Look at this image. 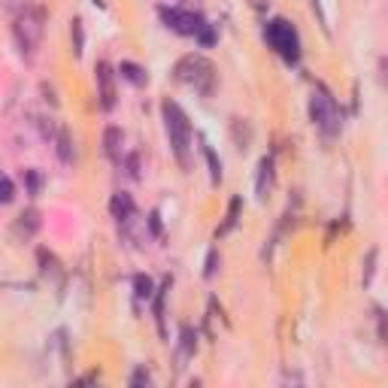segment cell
<instances>
[{"mask_svg": "<svg viewBox=\"0 0 388 388\" xmlns=\"http://www.w3.org/2000/svg\"><path fill=\"white\" fill-rule=\"evenodd\" d=\"M161 116H164V131H167L173 155H176V161H179L182 167H188V152H191V125H188V116L182 112L179 104H173V100H164V104H161Z\"/></svg>", "mask_w": 388, "mask_h": 388, "instance_id": "6da1fadb", "label": "cell"}, {"mask_svg": "<svg viewBox=\"0 0 388 388\" xmlns=\"http://www.w3.org/2000/svg\"><path fill=\"white\" fill-rule=\"evenodd\" d=\"M264 40H267V46L285 61V64H298L301 61V34L291 22H285V18H270L267 28H264Z\"/></svg>", "mask_w": 388, "mask_h": 388, "instance_id": "7a4b0ae2", "label": "cell"}, {"mask_svg": "<svg viewBox=\"0 0 388 388\" xmlns=\"http://www.w3.org/2000/svg\"><path fill=\"white\" fill-rule=\"evenodd\" d=\"M176 79L179 83L191 85L194 91H200V95H212V85H216V70H212V64L207 58L200 55H186L176 64Z\"/></svg>", "mask_w": 388, "mask_h": 388, "instance_id": "3957f363", "label": "cell"}, {"mask_svg": "<svg viewBox=\"0 0 388 388\" xmlns=\"http://www.w3.org/2000/svg\"><path fill=\"white\" fill-rule=\"evenodd\" d=\"M310 119H313V125L319 128L328 140L340 137L343 116H340V109H337L334 97L328 95V91H313V97H310Z\"/></svg>", "mask_w": 388, "mask_h": 388, "instance_id": "277c9868", "label": "cell"}, {"mask_svg": "<svg viewBox=\"0 0 388 388\" xmlns=\"http://www.w3.org/2000/svg\"><path fill=\"white\" fill-rule=\"evenodd\" d=\"M16 43H18V52L25 58H34L37 46H40V37H43V13L40 9H25L22 16L16 18Z\"/></svg>", "mask_w": 388, "mask_h": 388, "instance_id": "5b68a950", "label": "cell"}, {"mask_svg": "<svg viewBox=\"0 0 388 388\" xmlns=\"http://www.w3.org/2000/svg\"><path fill=\"white\" fill-rule=\"evenodd\" d=\"M158 16L170 30H176V34H182V37H194L203 25H207V18L203 16L191 13V9H179V6H161Z\"/></svg>", "mask_w": 388, "mask_h": 388, "instance_id": "8992f818", "label": "cell"}, {"mask_svg": "<svg viewBox=\"0 0 388 388\" xmlns=\"http://www.w3.org/2000/svg\"><path fill=\"white\" fill-rule=\"evenodd\" d=\"M95 73H97V97H100V109L109 112L112 107H116V73H112V67L107 64V61H97Z\"/></svg>", "mask_w": 388, "mask_h": 388, "instance_id": "52a82bcc", "label": "cell"}, {"mask_svg": "<svg viewBox=\"0 0 388 388\" xmlns=\"http://www.w3.org/2000/svg\"><path fill=\"white\" fill-rule=\"evenodd\" d=\"M109 210H112V219H116L121 228H128V224L137 219V203L131 200V194H125V191H119L116 198H112Z\"/></svg>", "mask_w": 388, "mask_h": 388, "instance_id": "ba28073f", "label": "cell"}, {"mask_svg": "<svg viewBox=\"0 0 388 388\" xmlns=\"http://www.w3.org/2000/svg\"><path fill=\"white\" fill-rule=\"evenodd\" d=\"M104 152L112 164H121V158H125V134H121V128L109 125L104 131Z\"/></svg>", "mask_w": 388, "mask_h": 388, "instance_id": "9c48e42d", "label": "cell"}, {"mask_svg": "<svg viewBox=\"0 0 388 388\" xmlns=\"http://www.w3.org/2000/svg\"><path fill=\"white\" fill-rule=\"evenodd\" d=\"M273 188V158L264 155L258 164V182H255V191H258V200H267Z\"/></svg>", "mask_w": 388, "mask_h": 388, "instance_id": "30bf717a", "label": "cell"}, {"mask_svg": "<svg viewBox=\"0 0 388 388\" xmlns=\"http://www.w3.org/2000/svg\"><path fill=\"white\" fill-rule=\"evenodd\" d=\"M119 76L125 79V83L137 85V88L149 83V73H146V70H143L140 64H134V61H121V64H119Z\"/></svg>", "mask_w": 388, "mask_h": 388, "instance_id": "8fae6325", "label": "cell"}, {"mask_svg": "<svg viewBox=\"0 0 388 388\" xmlns=\"http://www.w3.org/2000/svg\"><path fill=\"white\" fill-rule=\"evenodd\" d=\"M203 158H207V164H210L212 186H219V182H222V161L216 158V152H212V146H207V143H203Z\"/></svg>", "mask_w": 388, "mask_h": 388, "instance_id": "7c38bea8", "label": "cell"}, {"mask_svg": "<svg viewBox=\"0 0 388 388\" xmlns=\"http://www.w3.org/2000/svg\"><path fill=\"white\" fill-rule=\"evenodd\" d=\"M70 25H73L70 28V37H73V55L79 58L85 52V28H83V18H73Z\"/></svg>", "mask_w": 388, "mask_h": 388, "instance_id": "4fadbf2b", "label": "cell"}, {"mask_svg": "<svg viewBox=\"0 0 388 388\" xmlns=\"http://www.w3.org/2000/svg\"><path fill=\"white\" fill-rule=\"evenodd\" d=\"M134 294H137V301H152V294H155V282L140 273V277H134Z\"/></svg>", "mask_w": 388, "mask_h": 388, "instance_id": "5bb4252c", "label": "cell"}, {"mask_svg": "<svg viewBox=\"0 0 388 388\" xmlns=\"http://www.w3.org/2000/svg\"><path fill=\"white\" fill-rule=\"evenodd\" d=\"M179 337H182V358H191L194 349H198V334H194L188 325H186V328L179 331Z\"/></svg>", "mask_w": 388, "mask_h": 388, "instance_id": "9a60e30c", "label": "cell"}, {"mask_svg": "<svg viewBox=\"0 0 388 388\" xmlns=\"http://www.w3.org/2000/svg\"><path fill=\"white\" fill-rule=\"evenodd\" d=\"M55 143H58V158L64 161V164H73V146H70V137L64 134V131L58 134Z\"/></svg>", "mask_w": 388, "mask_h": 388, "instance_id": "2e32d148", "label": "cell"}, {"mask_svg": "<svg viewBox=\"0 0 388 388\" xmlns=\"http://www.w3.org/2000/svg\"><path fill=\"white\" fill-rule=\"evenodd\" d=\"M240 207H243V200H240V198H234V200H231V210H228V219H224V224H222V228H219V234H228V231L234 228V224H237V216H240Z\"/></svg>", "mask_w": 388, "mask_h": 388, "instance_id": "e0dca14e", "label": "cell"}, {"mask_svg": "<svg viewBox=\"0 0 388 388\" xmlns=\"http://www.w3.org/2000/svg\"><path fill=\"white\" fill-rule=\"evenodd\" d=\"M376 258H380V249H370V252H367V264H364V289H367V285H370L373 282V273H376Z\"/></svg>", "mask_w": 388, "mask_h": 388, "instance_id": "ac0fdd59", "label": "cell"}, {"mask_svg": "<svg viewBox=\"0 0 388 388\" xmlns=\"http://www.w3.org/2000/svg\"><path fill=\"white\" fill-rule=\"evenodd\" d=\"M25 179H28V194H30V198H37L40 188H43V173H40V170H28Z\"/></svg>", "mask_w": 388, "mask_h": 388, "instance_id": "d6986e66", "label": "cell"}, {"mask_svg": "<svg viewBox=\"0 0 388 388\" xmlns=\"http://www.w3.org/2000/svg\"><path fill=\"white\" fill-rule=\"evenodd\" d=\"M194 40H198V43L203 46V49H210V46H216V30H212V25H203L200 30H198V34H194Z\"/></svg>", "mask_w": 388, "mask_h": 388, "instance_id": "ffe728a7", "label": "cell"}, {"mask_svg": "<svg viewBox=\"0 0 388 388\" xmlns=\"http://www.w3.org/2000/svg\"><path fill=\"white\" fill-rule=\"evenodd\" d=\"M16 198V186L9 176H0V203H9Z\"/></svg>", "mask_w": 388, "mask_h": 388, "instance_id": "44dd1931", "label": "cell"}, {"mask_svg": "<svg viewBox=\"0 0 388 388\" xmlns=\"http://www.w3.org/2000/svg\"><path fill=\"white\" fill-rule=\"evenodd\" d=\"M25 224H28V237H30V234H34V231L40 228V216H37L34 210H30V212H25V216H22V222H18V228H25Z\"/></svg>", "mask_w": 388, "mask_h": 388, "instance_id": "7402d4cb", "label": "cell"}, {"mask_svg": "<svg viewBox=\"0 0 388 388\" xmlns=\"http://www.w3.org/2000/svg\"><path fill=\"white\" fill-rule=\"evenodd\" d=\"M128 382H131V385H149V382H152V373L146 370V367H137V370L131 373Z\"/></svg>", "mask_w": 388, "mask_h": 388, "instance_id": "603a6c76", "label": "cell"}, {"mask_svg": "<svg viewBox=\"0 0 388 388\" xmlns=\"http://www.w3.org/2000/svg\"><path fill=\"white\" fill-rule=\"evenodd\" d=\"M216 267H219V252L212 249V252L207 255V270H203V277L212 279V277H216Z\"/></svg>", "mask_w": 388, "mask_h": 388, "instance_id": "cb8c5ba5", "label": "cell"}, {"mask_svg": "<svg viewBox=\"0 0 388 388\" xmlns=\"http://www.w3.org/2000/svg\"><path fill=\"white\" fill-rule=\"evenodd\" d=\"M125 161V167H128V176L131 179H140V158L137 155H128V158H121Z\"/></svg>", "mask_w": 388, "mask_h": 388, "instance_id": "d4e9b609", "label": "cell"}, {"mask_svg": "<svg viewBox=\"0 0 388 388\" xmlns=\"http://www.w3.org/2000/svg\"><path fill=\"white\" fill-rule=\"evenodd\" d=\"M149 228H152V234H155V237H161V212H158V210L149 212Z\"/></svg>", "mask_w": 388, "mask_h": 388, "instance_id": "484cf974", "label": "cell"}]
</instances>
